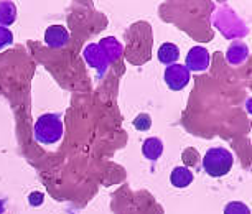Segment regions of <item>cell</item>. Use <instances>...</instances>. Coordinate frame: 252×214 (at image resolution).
Instances as JSON below:
<instances>
[{"label": "cell", "instance_id": "obj_13", "mask_svg": "<svg viewBox=\"0 0 252 214\" xmlns=\"http://www.w3.org/2000/svg\"><path fill=\"white\" fill-rule=\"evenodd\" d=\"M13 43V35L12 31L5 27H0V50L7 48Z\"/></svg>", "mask_w": 252, "mask_h": 214}, {"label": "cell", "instance_id": "obj_15", "mask_svg": "<svg viewBox=\"0 0 252 214\" xmlns=\"http://www.w3.org/2000/svg\"><path fill=\"white\" fill-rule=\"evenodd\" d=\"M7 209V204H5V199H0V214H3Z\"/></svg>", "mask_w": 252, "mask_h": 214}, {"label": "cell", "instance_id": "obj_3", "mask_svg": "<svg viewBox=\"0 0 252 214\" xmlns=\"http://www.w3.org/2000/svg\"><path fill=\"white\" fill-rule=\"evenodd\" d=\"M165 83L172 91H182L191 79V73L185 68V64H172L165 69Z\"/></svg>", "mask_w": 252, "mask_h": 214}, {"label": "cell", "instance_id": "obj_10", "mask_svg": "<svg viewBox=\"0 0 252 214\" xmlns=\"http://www.w3.org/2000/svg\"><path fill=\"white\" fill-rule=\"evenodd\" d=\"M222 214H251V209L247 204L241 203V201H231L226 204L224 213Z\"/></svg>", "mask_w": 252, "mask_h": 214}, {"label": "cell", "instance_id": "obj_7", "mask_svg": "<svg viewBox=\"0 0 252 214\" xmlns=\"http://www.w3.org/2000/svg\"><path fill=\"white\" fill-rule=\"evenodd\" d=\"M193 180L194 175L187 166H177V168H173L172 175H170V182H172L175 188H187L193 183Z\"/></svg>", "mask_w": 252, "mask_h": 214}, {"label": "cell", "instance_id": "obj_11", "mask_svg": "<svg viewBox=\"0 0 252 214\" xmlns=\"http://www.w3.org/2000/svg\"><path fill=\"white\" fill-rule=\"evenodd\" d=\"M182 160H183V165L187 166H194L199 161V153L196 149H193V147H188V149L183 150L182 153Z\"/></svg>", "mask_w": 252, "mask_h": 214}, {"label": "cell", "instance_id": "obj_5", "mask_svg": "<svg viewBox=\"0 0 252 214\" xmlns=\"http://www.w3.org/2000/svg\"><path fill=\"white\" fill-rule=\"evenodd\" d=\"M45 43L50 48H63L69 43V31L63 25H51L45 31Z\"/></svg>", "mask_w": 252, "mask_h": 214}, {"label": "cell", "instance_id": "obj_2", "mask_svg": "<svg viewBox=\"0 0 252 214\" xmlns=\"http://www.w3.org/2000/svg\"><path fill=\"white\" fill-rule=\"evenodd\" d=\"M63 137V122L58 114H43L35 122V139L45 145L56 144Z\"/></svg>", "mask_w": 252, "mask_h": 214}, {"label": "cell", "instance_id": "obj_8", "mask_svg": "<svg viewBox=\"0 0 252 214\" xmlns=\"http://www.w3.org/2000/svg\"><path fill=\"white\" fill-rule=\"evenodd\" d=\"M178 58H180V50L175 43H163L158 48V61L161 64L166 66L177 64Z\"/></svg>", "mask_w": 252, "mask_h": 214}, {"label": "cell", "instance_id": "obj_12", "mask_svg": "<svg viewBox=\"0 0 252 214\" xmlns=\"http://www.w3.org/2000/svg\"><path fill=\"white\" fill-rule=\"evenodd\" d=\"M132 123H134V127L139 132H147V130H150V127H152V117L149 114H139Z\"/></svg>", "mask_w": 252, "mask_h": 214}, {"label": "cell", "instance_id": "obj_9", "mask_svg": "<svg viewBox=\"0 0 252 214\" xmlns=\"http://www.w3.org/2000/svg\"><path fill=\"white\" fill-rule=\"evenodd\" d=\"M17 20V8L13 2H0V27H8Z\"/></svg>", "mask_w": 252, "mask_h": 214}, {"label": "cell", "instance_id": "obj_4", "mask_svg": "<svg viewBox=\"0 0 252 214\" xmlns=\"http://www.w3.org/2000/svg\"><path fill=\"white\" fill-rule=\"evenodd\" d=\"M209 66V51L203 46H193L185 60V68L191 71H206Z\"/></svg>", "mask_w": 252, "mask_h": 214}, {"label": "cell", "instance_id": "obj_6", "mask_svg": "<svg viewBox=\"0 0 252 214\" xmlns=\"http://www.w3.org/2000/svg\"><path fill=\"white\" fill-rule=\"evenodd\" d=\"M142 153H144L147 160L157 161L161 156V153H163V142L158 137H150L142 145Z\"/></svg>", "mask_w": 252, "mask_h": 214}, {"label": "cell", "instance_id": "obj_14", "mask_svg": "<svg viewBox=\"0 0 252 214\" xmlns=\"http://www.w3.org/2000/svg\"><path fill=\"white\" fill-rule=\"evenodd\" d=\"M45 201V194L43 193H30L28 194V203H30V206L33 208H38V206H41Z\"/></svg>", "mask_w": 252, "mask_h": 214}, {"label": "cell", "instance_id": "obj_1", "mask_svg": "<svg viewBox=\"0 0 252 214\" xmlns=\"http://www.w3.org/2000/svg\"><path fill=\"white\" fill-rule=\"evenodd\" d=\"M234 163V156L227 149L222 147H215L209 149L203 158V168L204 171L213 178H221L227 175Z\"/></svg>", "mask_w": 252, "mask_h": 214}]
</instances>
